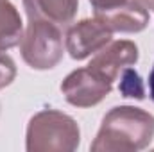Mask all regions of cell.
<instances>
[{"mask_svg": "<svg viewBox=\"0 0 154 152\" xmlns=\"http://www.w3.org/2000/svg\"><path fill=\"white\" fill-rule=\"evenodd\" d=\"M16 77V65L5 52L0 50V90L9 86Z\"/></svg>", "mask_w": 154, "mask_h": 152, "instance_id": "11", "label": "cell"}, {"mask_svg": "<svg viewBox=\"0 0 154 152\" xmlns=\"http://www.w3.org/2000/svg\"><path fill=\"white\" fill-rule=\"evenodd\" d=\"M113 88V82L93 68H79L65 77L61 91L65 99L75 108H91L102 102Z\"/></svg>", "mask_w": 154, "mask_h": 152, "instance_id": "4", "label": "cell"}, {"mask_svg": "<svg viewBox=\"0 0 154 152\" xmlns=\"http://www.w3.org/2000/svg\"><path fill=\"white\" fill-rule=\"evenodd\" d=\"M113 32L97 18H86L72 25L66 32V52L72 59L82 61L91 54H97L111 41Z\"/></svg>", "mask_w": 154, "mask_h": 152, "instance_id": "5", "label": "cell"}, {"mask_svg": "<svg viewBox=\"0 0 154 152\" xmlns=\"http://www.w3.org/2000/svg\"><path fill=\"white\" fill-rule=\"evenodd\" d=\"M120 91L124 97H131V99H143V84L140 75L131 70V68H124L122 70V81H120Z\"/></svg>", "mask_w": 154, "mask_h": 152, "instance_id": "10", "label": "cell"}, {"mask_svg": "<svg viewBox=\"0 0 154 152\" xmlns=\"http://www.w3.org/2000/svg\"><path fill=\"white\" fill-rule=\"evenodd\" d=\"M138 57H140V52L133 41L129 39H120L113 43L109 41L104 48H100L95 54V57L91 59L88 66L113 82L122 74V70L134 65Z\"/></svg>", "mask_w": 154, "mask_h": 152, "instance_id": "6", "label": "cell"}, {"mask_svg": "<svg viewBox=\"0 0 154 152\" xmlns=\"http://www.w3.org/2000/svg\"><path fill=\"white\" fill-rule=\"evenodd\" d=\"M23 36V23L18 9L11 0H0V50L20 45Z\"/></svg>", "mask_w": 154, "mask_h": 152, "instance_id": "9", "label": "cell"}, {"mask_svg": "<svg viewBox=\"0 0 154 152\" xmlns=\"http://www.w3.org/2000/svg\"><path fill=\"white\" fill-rule=\"evenodd\" d=\"M134 2L140 4V5H142L143 9H147V11H149V9H154V0H134Z\"/></svg>", "mask_w": 154, "mask_h": 152, "instance_id": "14", "label": "cell"}, {"mask_svg": "<svg viewBox=\"0 0 154 152\" xmlns=\"http://www.w3.org/2000/svg\"><path fill=\"white\" fill-rule=\"evenodd\" d=\"M23 61L34 70H50L63 59L61 27L38 18H29V25L20 41Z\"/></svg>", "mask_w": 154, "mask_h": 152, "instance_id": "3", "label": "cell"}, {"mask_svg": "<svg viewBox=\"0 0 154 152\" xmlns=\"http://www.w3.org/2000/svg\"><path fill=\"white\" fill-rule=\"evenodd\" d=\"M23 7L29 18L47 20L59 27H66L75 18L79 0H23Z\"/></svg>", "mask_w": 154, "mask_h": 152, "instance_id": "8", "label": "cell"}, {"mask_svg": "<svg viewBox=\"0 0 154 152\" xmlns=\"http://www.w3.org/2000/svg\"><path fill=\"white\" fill-rule=\"evenodd\" d=\"M154 138V116L133 106L113 108L104 116L91 143V152H136Z\"/></svg>", "mask_w": 154, "mask_h": 152, "instance_id": "1", "label": "cell"}, {"mask_svg": "<svg viewBox=\"0 0 154 152\" xmlns=\"http://www.w3.org/2000/svg\"><path fill=\"white\" fill-rule=\"evenodd\" d=\"M95 18L111 32H140L149 25V11L134 0H125L108 11H99L95 13Z\"/></svg>", "mask_w": 154, "mask_h": 152, "instance_id": "7", "label": "cell"}, {"mask_svg": "<svg viewBox=\"0 0 154 152\" xmlns=\"http://www.w3.org/2000/svg\"><path fill=\"white\" fill-rule=\"evenodd\" d=\"M90 2H91L95 13H99V11H108L111 7H116V5L124 4L125 0H90Z\"/></svg>", "mask_w": 154, "mask_h": 152, "instance_id": "12", "label": "cell"}, {"mask_svg": "<svg viewBox=\"0 0 154 152\" xmlns=\"http://www.w3.org/2000/svg\"><path fill=\"white\" fill-rule=\"evenodd\" d=\"M81 143V129L68 114L56 109L36 113L27 125L29 152H74Z\"/></svg>", "mask_w": 154, "mask_h": 152, "instance_id": "2", "label": "cell"}, {"mask_svg": "<svg viewBox=\"0 0 154 152\" xmlns=\"http://www.w3.org/2000/svg\"><path fill=\"white\" fill-rule=\"evenodd\" d=\"M149 95H151V99L154 102V66L151 70V74H149Z\"/></svg>", "mask_w": 154, "mask_h": 152, "instance_id": "13", "label": "cell"}]
</instances>
